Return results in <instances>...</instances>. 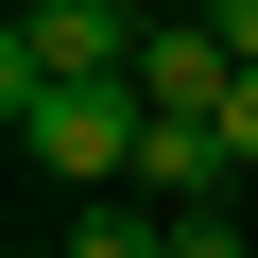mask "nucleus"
<instances>
[{
	"label": "nucleus",
	"mask_w": 258,
	"mask_h": 258,
	"mask_svg": "<svg viewBox=\"0 0 258 258\" xmlns=\"http://www.w3.org/2000/svg\"><path fill=\"white\" fill-rule=\"evenodd\" d=\"M138 52H155L138 0H18L0 18V103L18 86H138Z\"/></svg>",
	"instance_id": "nucleus-1"
},
{
	"label": "nucleus",
	"mask_w": 258,
	"mask_h": 258,
	"mask_svg": "<svg viewBox=\"0 0 258 258\" xmlns=\"http://www.w3.org/2000/svg\"><path fill=\"white\" fill-rule=\"evenodd\" d=\"M224 155H241V172H258V69H241V103H224Z\"/></svg>",
	"instance_id": "nucleus-8"
},
{
	"label": "nucleus",
	"mask_w": 258,
	"mask_h": 258,
	"mask_svg": "<svg viewBox=\"0 0 258 258\" xmlns=\"http://www.w3.org/2000/svg\"><path fill=\"white\" fill-rule=\"evenodd\" d=\"M138 103H155V120H224V103H241V52H224L207 18H155V52H138Z\"/></svg>",
	"instance_id": "nucleus-4"
},
{
	"label": "nucleus",
	"mask_w": 258,
	"mask_h": 258,
	"mask_svg": "<svg viewBox=\"0 0 258 258\" xmlns=\"http://www.w3.org/2000/svg\"><path fill=\"white\" fill-rule=\"evenodd\" d=\"M207 35H224V52H241V69H258V0H207Z\"/></svg>",
	"instance_id": "nucleus-7"
},
{
	"label": "nucleus",
	"mask_w": 258,
	"mask_h": 258,
	"mask_svg": "<svg viewBox=\"0 0 258 258\" xmlns=\"http://www.w3.org/2000/svg\"><path fill=\"white\" fill-rule=\"evenodd\" d=\"M120 189L172 224V207H224V189H241V155H224V120H138V172H120Z\"/></svg>",
	"instance_id": "nucleus-3"
},
{
	"label": "nucleus",
	"mask_w": 258,
	"mask_h": 258,
	"mask_svg": "<svg viewBox=\"0 0 258 258\" xmlns=\"http://www.w3.org/2000/svg\"><path fill=\"white\" fill-rule=\"evenodd\" d=\"M0 120H18V155H35V172H69V189H120L155 103H138V86H18Z\"/></svg>",
	"instance_id": "nucleus-2"
},
{
	"label": "nucleus",
	"mask_w": 258,
	"mask_h": 258,
	"mask_svg": "<svg viewBox=\"0 0 258 258\" xmlns=\"http://www.w3.org/2000/svg\"><path fill=\"white\" fill-rule=\"evenodd\" d=\"M172 258H241V224L224 207H172Z\"/></svg>",
	"instance_id": "nucleus-6"
},
{
	"label": "nucleus",
	"mask_w": 258,
	"mask_h": 258,
	"mask_svg": "<svg viewBox=\"0 0 258 258\" xmlns=\"http://www.w3.org/2000/svg\"><path fill=\"white\" fill-rule=\"evenodd\" d=\"M52 258H172V224H155V207H86Z\"/></svg>",
	"instance_id": "nucleus-5"
}]
</instances>
